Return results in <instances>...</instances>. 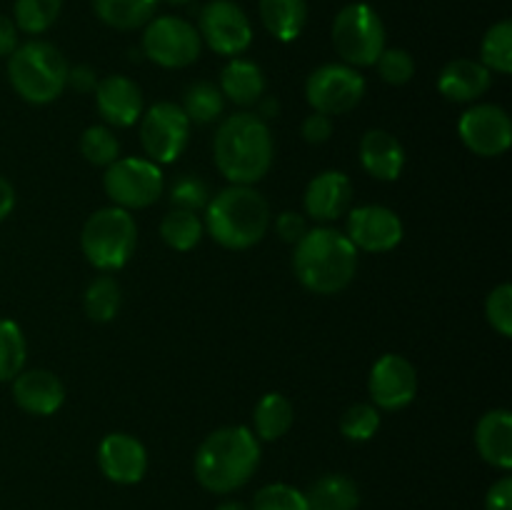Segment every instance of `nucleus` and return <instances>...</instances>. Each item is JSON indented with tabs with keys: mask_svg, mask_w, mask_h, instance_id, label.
Returning a JSON list of instances; mask_svg holds the SVG:
<instances>
[{
	"mask_svg": "<svg viewBox=\"0 0 512 510\" xmlns=\"http://www.w3.org/2000/svg\"><path fill=\"white\" fill-rule=\"evenodd\" d=\"M260 465V440L245 425L213 430L195 453L193 470L208 493L228 495L243 488Z\"/></svg>",
	"mask_w": 512,
	"mask_h": 510,
	"instance_id": "f257e3e1",
	"label": "nucleus"
},
{
	"mask_svg": "<svg viewBox=\"0 0 512 510\" xmlns=\"http://www.w3.org/2000/svg\"><path fill=\"white\" fill-rule=\"evenodd\" d=\"M215 165L233 185H255L273 165V135L253 113H235L220 123L213 140Z\"/></svg>",
	"mask_w": 512,
	"mask_h": 510,
	"instance_id": "f03ea898",
	"label": "nucleus"
},
{
	"mask_svg": "<svg viewBox=\"0 0 512 510\" xmlns=\"http://www.w3.org/2000/svg\"><path fill=\"white\" fill-rule=\"evenodd\" d=\"M293 270L303 288L335 295L348 288L358 270V248L333 228H313L295 243Z\"/></svg>",
	"mask_w": 512,
	"mask_h": 510,
	"instance_id": "7ed1b4c3",
	"label": "nucleus"
},
{
	"mask_svg": "<svg viewBox=\"0 0 512 510\" xmlns=\"http://www.w3.org/2000/svg\"><path fill=\"white\" fill-rule=\"evenodd\" d=\"M203 225L223 248L248 250L268 233V200L253 185H230L205 205Z\"/></svg>",
	"mask_w": 512,
	"mask_h": 510,
	"instance_id": "20e7f679",
	"label": "nucleus"
},
{
	"mask_svg": "<svg viewBox=\"0 0 512 510\" xmlns=\"http://www.w3.org/2000/svg\"><path fill=\"white\" fill-rule=\"evenodd\" d=\"M68 60L55 45L30 40L8 55V80L30 105L53 103L68 88Z\"/></svg>",
	"mask_w": 512,
	"mask_h": 510,
	"instance_id": "39448f33",
	"label": "nucleus"
},
{
	"mask_svg": "<svg viewBox=\"0 0 512 510\" xmlns=\"http://www.w3.org/2000/svg\"><path fill=\"white\" fill-rule=\"evenodd\" d=\"M138 240V228L128 210L110 205L90 215L80 233V248L93 268L110 273L130 260Z\"/></svg>",
	"mask_w": 512,
	"mask_h": 510,
	"instance_id": "423d86ee",
	"label": "nucleus"
},
{
	"mask_svg": "<svg viewBox=\"0 0 512 510\" xmlns=\"http://www.w3.org/2000/svg\"><path fill=\"white\" fill-rule=\"evenodd\" d=\"M333 45L350 68H370L385 50V25L368 3H350L335 15Z\"/></svg>",
	"mask_w": 512,
	"mask_h": 510,
	"instance_id": "0eeeda50",
	"label": "nucleus"
},
{
	"mask_svg": "<svg viewBox=\"0 0 512 510\" xmlns=\"http://www.w3.org/2000/svg\"><path fill=\"white\" fill-rule=\"evenodd\" d=\"M103 188L113 205L123 210H140L163 195L165 178L160 165L148 158H118L105 168Z\"/></svg>",
	"mask_w": 512,
	"mask_h": 510,
	"instance_id": "6e6552de",
	"label": "nucleus"
},
{
	"mask_svg": "<svg viewBox=\"0 0 512 510\" xmlns=\"http://www.w3.org/2000/svg\"><path fill=\"white\" fill-rule=\"evenodd\" d=\"M365 95V78L345 63L320 65L305 80V100L315 113L343 115L358 108Z\"/></svg>",
	"mask_w": 512,
	"mask_h": 510,
	"instance_id": "1a4fd4ad",
	"label": "nucleus"
},
{
	"mask_svg": "<svg viewBox=\"0 0 512 510\" xmlns=\"http://www.w3.org/2000/svg\"><path fill=\"white\" fill-rule=\"evenodd\" d=\"M140 123V143L155 165H168L183 155L190 138V120L175 103H155L145 110Z\"/></svg>",
	"mask_w": 512,
	"mask_h": 510,
	"instance_id": "9d476101",
	"label": "nucleus"
},
{
	"mask_svg": "<svg viewBox=\"0 0 512 510\" xmlns=\"http://www.w3.org/2000/svg\"><path fill=\"white\" fill-rule=\"evenodd\" d=\"M203 40L183 18L163 15L150 20L143 33V53L160 68H188L198 60Z\"/></svg>",
	"mask_w": 512,
	"mask_h": 510,
	"instance_id": "9b49d317",
	"label": "nucleus"
},
{
	"mask_svg": "<svg viewBox=\"0 0 512 510\" xmlns=\"http://www.w3.org/2000/svg\"><path fill=\"white\" fill-rule=\"evenodd\" d=\"M200 40L210 45L218 55H235L245 53L253 43V25L240 5L233 0H210L200 10Z\"/></svg>",
	"mask_w": 512,
	"mask_h": 510,
	"instance_id": "f8f14e48",
	"label": "nucleus"
},
{
	"mask_svg": "<svg viewBox=\"0 0 512 510\" xmlns=\"http://www.w3.org/2000/svg\"><path fill=\"white\" fill-rule=\"evenodd\" d=\"M460 140L480 158H498L512 143V120L500 105H473L460 115Z\"/></svg>",
	"mask_w": 512,
	"mask_h": 510,
	"instance_id": "ddd939ff",
	"label": "nucleus"
},
{
	"mask_svg": "<svg viewBox=\"0 0 512 510\" xmlns=\"http://www.w3.org/2000/svg\"><path fill=\"white\" fill-rule=\"evenodd\" d=\"M368 388L375 408L403 410L418 395V370L403 355H380L370 370Z\"/></svg>",
	"mask_w": 512,
	"mask_h": 510,
	"instance_id": "4468645a",
	"label": "nucleus"
},
{
	"mask_svg": "<svg viewBox=\"0 0 512 510\" xmlns=\"http://www.w3.org/2000/svg\"><path fill=\"white\" fill-rule=\"evenodd\" d=\"M403 220L385 205H360L348 213V240L365 253H388L403 240Z\"/></svg>",
	"mask_w": 512,
	"mask_h": 510,
	"instance_id": "2eb2a0df",
	"label": "nucleus"
},
{
	"mask_svg": "<svg viewBox=\"0 0 512 510\" xmlns=\"http://www.w3.org/2000/svg\"><path fill=\"white\" fill-rule=\"evenodd\" d=\"M98 465L108 480L135 485L148 473V450L128 433H110L98 445Z\"/></svg>",
	"mask_w": 512,
	"mask_h": 510,
	"instance_id": "dca6fc26",
	"label": "nucleus"
},
{
	"mask_svg": "<svg viewBox=\"0 0 512 510\" xmlns=\"http://www.w3.org/2000/svg\"><path fill=\"white\" fill-rule=\"evenodd\" d=\"M95 105L100 118L113 128H130L143 115V93L125 75H108L95 85Z\"/></svg>",
	"mask_w": 512,
	"mask_h": 510,
	"instance_id": "f3484780",
	"label": "nucleus"
},
{
	"mask_svg": "<svg viewBox=\"0 0 512 510\" xmlns=\"http://www.w3.org/2000/svg\"><path fill=\"white\" fill-rule=\"evenodd\" d=\"M303 203L305 215L318 223H328V220L348 213L350 203H353V183L340 170H325L310 180Z\"/></svg>",
	"mask_w": 512,
	"mask_h": 510,
	"instance_id": "a211bd4d",
	"label": "nucleus"
},
{
	"mask_svg": "<svg viewBox=\"0 0 512 510\" xmlns=\"http://www.w3.org/2000/svg\"><path fill=\"white\" fill-rule=\"evenodd\" d=\"M13 400L30 415H53L65 403V385L50 370H23L13 378Z\"/></svg>",
	"mask_w": 512,
	"mask_h": 510,
	"instance_id": "6ab92c4d",
	"label": "nucleus"
},
{
	"mask_svg": "<svg viewBox=\"0 0 512 510\" xmlns=\"http://www.w3.org/2000/svg\"><path fill=\"white\" fill-rule=\"evenodd\" d=\"M490 83H493V75L483 63L458 58L440 70L438 90L443 98L453 100V103H473L480 95L488 93Z\"/></svg>",
	"mask_w": 512,
	"mask_h": 510,
	"instance_id": "aec40b11",
	"label": "nucleus"
},
{
	"mask_svg": "<svg viewBox=\"0 0 512 510\" xmlns=\"http://www.w3.org/2000/svg\"><path fill=\"white\" fill-rule=\"evenodd\" d=\"M360 163L373 178L390 183V180H398L400 173H403L405 150L400 140L388 130H368L360 140Z\"/></svg>",
	"mask_w": 512,
	"mask_h": 510,
	"instance_id": "412c9836",
	"label": "nucleus"
},
{
	"mask_svg": "<svg viewBox=\"0 0 512 510\" xmlns=\"http://www.w3.org/2000/svg\"><path fill=\"white\" fill-rule=\"evenodd\" d=\"M475 445L485 463L493 468H512V415L510 410H490L478 420L475 428Z\"/></svg>",
	"mask_w": 512,
	"mask_h": 510,
	"instance_id": "4be33fe9",
	"label": "nucleus"
},
{
	"mask_svg": "<svg viewBox=\"0 0 512 510\" xmlns=\"http://www.w3.org/2000/svg\"><path fill=\"white\" fill-rule=\"evenodd\" d=\"M220 93L240 108L255 105L265 95V75L253 60L233 58L220 73Z\"/></svg>",
	"mask_w": 512,
	"mask_h": 510,
	"instance_id": "5701e85b",
	"label": "nucleus"
},
{
	"mask_svg": "<svg viewBox=\"0 0 512 510\" xmlns=\"http://www.w3.org/2000/svg\"><path fill=\"white\" fill-rule=\"evenodd\" d=\"M305 500L308 510H358L360 490L348 475L330 473L310 485Z\"/></svg>",
	"mask_w": 512,
	"mask_h": 510,
	"instance_id": "b1692460",
	"label": "nucleus"
},
{
	"mask_svg": "<svg viewBox=\"0 0 512 510\" xmlns=\"http://www.w3.org/2000/svg\"><path fill=\"white\" fill-rule=\"evenodd\" d=\"M260 20L283 43H293L308 23L305 0H260Z\"/></svg>",
	"mask_w": 512,
	"mask_h": 510,
	"instance_id": "393cba45",
	"label": "nucleus"
},
{
	"mask_svg": "<svg viewBox=\"0 0 512 510\" xmlns=\"http://www.w3.org/2000/svg\"><path fill=\"white\" fill-rule=\"evenodd\" d=\"M295 410L285 395L265 393L253 410V430L258 440H280L293 428Z\"/></svg>",
	"mask_w": 512,
	"mask_h": 510,
	"instance_id": "a878e982",
	"label": "nucleus"
},
{
	"mask_svg": "<svg viewBox=\"0 0 512 510\" xmlns=\"http://www.w3.org/2000/svg\"><path fill=\"white\" fill-rule=\"evenodd\" d=\"M93 8L110 28L135 30L153 20L158 0H93Z\"/></svg>",
	"mask_w": 512,
	"mask_h": 510,
	"instance_id": "bb28decb",
	"label": "nucleus"
},
{
	"mask_svg": "<svg viewBox=\"0 0 512 510\" xmlns=\"http://www.w3.org/2000/svg\"><path fill=\"white\" fill-rule=\"evenodd\" d=\"M203 220L198 218V213H190V210L173 208L160 223V238L165 245H170L173 250H193L195 245L203 238Z\"/></svg>",
	"mask_w": 512,
	"mask_h": 510,
	"instance_id": "cd10ccee",
	"label": "nucleus"
},
{
	"mask_svg": "<svg viewBox=\"0 0 512 510\" xmlns=\"http://www.w3.org/2000/svg\"><path fill=\"white\" fill-rule=\"evenodd\" d=\"M85 315L95 323H110L118 315L123 293L113 275H98L85 290Z\"/></svg>",
	"mask_w": 512,
	"mask_h": 510,
	"instance_id": "c85d7f7f",
	"label": "nucleus"
},
{
	"mask_svg": "<svg viewBox=\"0 0 512 510\" xmlns=\"http://www.w3.org/2000/svg\"><path fill=\"white\" fill-rule=\"evenodd\" d=\"M183 113L188 115L190 123L208 125L223 115L225 98L218 85L213 83H193L183 95Z\"/></svg>",
	"mask_w": 512,
	"mask_h": 510,
	"instance_id": "c756f323",
	"label": "nucleus"
},
{
	"mask_svg": "<svg viewBox=\"0 0 512 510\" xmlns=\"http://www.w3.org/2000/svg\"><path fill=\"white\" fill-rule=\"evenodd\" d=\"M25 335L15 320L0 318V383H13L25 368Z\"/></svg>",
	"mask_w": 512,
	"mask_h": 510,
	"instance_id": "7c9ffc66",
	"label": "nucleus"
},
{
	"mask_svg": "<svg viewBox=\"0 0 512 510\" xmlns=\"http://www.w3.org/2000/svg\"><path fill=\"white\" fill-rule=\"evenodd\" d=\"M480 63L490 70V73L508 75L512 73V23L510 20H500L493 28L485 33L483 45H480Z\"/></svg>",
	"mask_w": 512,
	"mask_h": 510,
	"instance_id": "2f4dec72",
	"label": "nucleus"
},
{
	"mask_svg": "<svg viewBox=\"0 0 512 510\" xmlns=\"http://www.w3.org/2000/svg\"><path fill=\"white\" fill-rule=\"evenodd\" d=\"M63 0H15V28L28 35L45 33L58 20Z\"/></svg>",
	"mask_w": 512,
	"mask_h": 510,
	"instance_id": "473e14b6",
	"label": "nucleus"
},
{
	"mask_svg": "<svg viewBox=\"0 0 512 510\" xmlns=\"http://www.w3.org/2000/svg\"><path fill=\"white\" fill-rule=\"evenodd\" d=\"M80 153L90 165L108 168L110 163L120 158V143L108 125H90L80 135Z\"/></svg>",
	"mask_w": 512,
	"mask_h": 510,
	"instance_id": "72a5a7b5",
	"label": "nucleus"
},
{
	"mask_svg": "<svg viewBox=\"0 0 512 510\" xmlns=\"http://www.w3.org/2000/svg\"><path fill=\"white\" fill-rule=\"evenodd\" d=\"M380 430V413L370 403H355L340 418V433L353 443H365Z\"/></svg>",
	"mask_w": 512,
	"mask_h": 510,
	"instance_id": "f704fd0d",
	"label": "nucleus"
},
{
	"mask_svg": "<svg viewBox=\"0 0 512 510\" xmlns=\"http://www.w3.org/2000/svg\"><path fill=\"white\" fill-rule=\"evenodd\" d=\"M250 510H308V500L303 490L293 485L270 483L255 493Z\"/></svg>",
	"mask_w": 512,
	"mask_h": 510,
	"instance_id": "c9c22d12",
	"label": "nucleus"
},
{
	"mask_svg": "<svg viewBox=\"0 0 512 510\" xmlns=\"http://www.w3.org/2000/svg\"><path fill=\"white\" fill-rule=\"evenodd\" d=\"M378 73L388 85H405L415 75V60L403 48H385L378 58Z\"/></svg>",
	"mask_w": 512,
	"mask_h": 510,
	"instance_id": "e433bc0d",
	"label": "nucleus"
},
{
	"mask_svg": "<svg viewBox=\"0 0 512 510\" xmlns=\"http://www.w3.org/2000/svg\"><path fill=\"white\" fill-rule=\"evenodd\" d=\"M170 203H173V208L198 213L200 208L210 203L208 185L200 178H195V175H180L173 183V188H170Z\"/></svg>",
	"mask_w": 512,
	"mask_h": 510,
	"instance_id": "4c0bfd02",
	"label": "nucleus"
},
{
	"mask_svg": "<svg viewBox=\"0 0 512 510\" xmlns=\"http://www.w3.org/2000/svg\"><path fill=\"white\" fill-rule=\"evenodd\" d=\"M485 318L498 330L503 338L512 335V285L503 283L495 290H490L488 300H485Z\"/></svg>",
	"mask_w": 512,
	"mask_h": 510,
	"instance_id": "58836bf2",
	"label": "nucleus"
},
{
	"mask_svg": "<svg viewBox=\"0 0 512 510\" xmlns=\"http://www.w3.org/2000/svg\"><path fill=\"white\" fill-rule=\"evenodd\" d=\"M275 233L280 235L283 243L295 245L305 233H308V220H305V215L285 210V213H280L278 220H275Z\"/></svg>",
	"mask_w": 512,
	"mask_h": 510,
	"instance_id": "ea45409f",
	"label": "nucleus"
},
{
	"mask_svg": "<svg viewBox=\"0 0 512 510\" xmlns=\"http://www.w3.org/2000/svg\"><path fill=\"white\" fill-rule=\"evenodd\" d=\"M300 135H303L305 143H310V145L328 143L330 135H333V120H330V115H323V113L308 115V118L303 120Z\"/></svg>",
	"mask_w": 512,
	"mask_h": 510,
	"instance_id": "a19ab883",
	"label": "nucleus"
},
{
	"mask_svg": "<svg viewBox=\"0 0 512 510\" xmlns=\"http://www.w3.org/2000/svg\"><path fill=\"white\" fill-rule=\"evenodd\" d=\"M485 510H512V478L505 475L485 495Z\"/></svg>",
	"mask_w": 512,
	"mask_h": 510,
	"instance_id": "79ce46f5",
	"label": "nucleus"
},
{
	"mask_svg": "<svg viewBox=\"0 0 512 510\" xmlns=\"http://www.w3.org/2000/svg\"><path fill=\"white\" fill-rule=\"evenodd\" d=\"M68 85L78 93H93L98 78H95V70L90 65H73L68 68Z\"/></svg>",
	"mask_w": 512,
	"mask_h": 510,
	"instance_id": "37998d69",
	"label": "nucleus"
},
{
	"mask_svg": "<svg viewBox=\"0 0 512 510\" xmlns=\"http://www.w3.org/2000/svg\"><path fill=\"white\" fill-rule=\"evenodd\" d=\"M18 48V28L8 15H0V58H8Z\"/></svg>",
	"mask_w": 512,
	"mask_h": 510,
	"instance_id": "c03bdc74",
	"label": "nucleus"
},
{
	"mask_svg": "<svg viewBox=\"0 0 512 510\" xmlns=\"http://www.w3.org/2000/svg\"><path fill=\"white\" fill-rule=\"evenodd\" d=\"M13 208H15V188L10 185V180H5L3 175H0V223L13 213Z\"/></svg>",
	"mask_w": 512,
	"mask_h": 510,
	"instance_id": "a18cd8bd",
	"label": "nucleus"
},
{
	"mask_svg": "<svg viewBox=\"0 0 512 510\" xmlns=\"http://www.w3.org/2000/svg\"><path fill=\"white\" fill-rule=\"evenodd\" d=\"M258 118L268 120V118H278L280 113V103L275 98H260L258 103Z\"/></svg>",
	"mask_w": 512,
	"mask_h": 510,
	"instance_id": "49530a36",
	"label": "nucleus"
},
{
	"mask_svg": "<svg viewBox=\"0 0 512 510\" xmlns=\"http://www.w3.org/2000/svg\"><path fill=\"white\" fill-rule=\"evenodd\" d=\"M215 510H250V508L245 503H240V500H225V503H220Z\"/></svg>",
	"mask_w": 512,
	"mask_h": 510,
	"instance_id": "de8ad7c7",
	"label": "nucleus"
},
{
	"mask_svg": "<svg viewBox=\"0 0 512 510\" xmlns=\"http://www.w3.org/2000/svg\"><path fill=\"white\" fill-rule=\"evenodd\" d=\"M170 5H188V3H193V0H168Z\"/></svg>",
	"mask_w": 512,
	"mask_h": 510,
	"instance_id": "09e8293b",
	"label": "nucleus"
}]
</instances>
